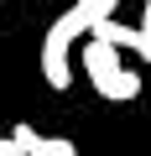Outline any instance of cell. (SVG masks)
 <instances>
[{
  "label": "cell",
  "instance_id": "6da1fadb",
  "mask_svg": "<svg viewBox=\"0 0 151 156\" xmlns=\"http://www.w3.org/2000/svg\"><path fill=\"white\" fill-rule=\"evenodd\" d=\"M84 73H89V83H94L99 99H115V104L141 99V73L125 68L120 47H110V42H94V37H89V47H84Z\"/></svg>",
  "mask_w": 151,
  "mask_h": 156
},
{
  "label": "cell",
  "instance_id": "7a4b0ae2",
  "mask_svg": "<svg viewBox=\"0 0 151 156\" xmlns=\"http://www.w3.org/2000/svg\"><path fill=\"white\" fill-rule=\"evenodd\" d=\"M73 31L68 26V16H57L52 26H47V37H42V78H47V89H73Z\"/></svg>",
  "mask_w": 151,
  "mask_h": 156
},
{
  "label": "cell",
  "instance_id": "3957f363",
  "mask_svg": "<svg viewBox=\"0 0 151 156\" xmlns=\"http://www.w3.org/2000/svg\"><path fill=\"white\" fill-rule=\"evenodd\" d=\"M11 140H16L26 156H78V146H73L68 135H42V130H31V125H16Z\"/></svg>",
  "mask_w": 151,
  "mask_h": 156
},
{
  "label": "cell",
  "instance_id": "277c9868",
  "mask_svg": "<svg viewBox=\"0 0 151 156\" xmlns=\"http://www.w3.org/2000/svg\"><path fill=\"white\" fill-rule=\"evenodd\" d=\"M115 5H120V0H73L63 16H68V26H73V31L84 37V31H94L99 21H110V16H115Z\"/></svg>",
  "mask_w": 151,
  "mask_h": 156
},
{
  "label": "cell",
  "instance_id": "5b68a950",
  "mask_svg": "<svg viewBox=\"0 0 151 156\" xmlns=\"http://www.w3.org/2000/svg\"><path fill=\"white\" fill-rule=\"evenodd\" d=\"M89 37H94V42H110V47H120V52H125V47H130V52H141V26H125V21H115V16H110V21H99Z\"/></svg>",
  "mask_w": 151,
  "mask_h": 156
},
{
  "label": "cell",
  "instance_id": "8992f818",
  "mask_svg": "<svg viewBox=\"0 0 151 156\" xmlns=\"http://www.w3.org/2000/svg\"><path fill=\"white\" fill-rule=\"evenodd\" d=\"M0 156H26V151H21V146H16L11 135H5V140H0Z\"/></svg>",
  "mask_w": 151,
  "mask_h": 156
},
{
  "label": "cell",
  "instance_id": "52a82bcc",
  "mask_svg": "<svg viewBox=\"0 0 151 156\" xmlns=\"http://www.w3.org/2000/svg\"><path fill=\"white\" fill-rule=\"evenodd\" d=\"M141 26H151V0H146V11H141Z\"/></svg>",
  "mask_w": 151,
  "mask_h": 156
}]
</instances>
